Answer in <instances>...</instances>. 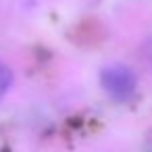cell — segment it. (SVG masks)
<instances>
[{"mask_svg":"<svg viewBox=\"0 0 152 152\" xmlns=\"http://www.w3.org/2000/svg\"><path fill=\"white\" fill-rule=\"evenodd\" d=\"M11 83H13V71L4 63H0V100H2L7 96V92L11 90Z\"/></svg>","mask_w":152,"mask_h":152,"instance_id":"obj_2","label":"cell"},{"mask_svg":"<svg viewBox=\"0 0 152 152\" xmlns=\"http://www.w3.org/2000/svg\"><path fill=\"white\" fill-rule=\"evenodd\" d=\"M144 54L152 61V40H148V42H146V46H144Z\"/></svg>","mask_w":152,"mask_h":152,"instance_id":"obj_3","label":"cell"},{"mask_svg":"<svg viewBox=\"0 0 152 152\" xmlns=\"http://www.w3.org/2000/svg\"><path fill=\"white\" fill-rule=\"evenodd\" d=\"M100 83H102L104 92L110 98H115V100H127L135 92L137 79H135V73L129 67H125V65H110V67L102 69Z\"/></svg>","mask_w":152,"mask_h":152,"instance_id":"obj_1","label":"cell"}]
</instances>
